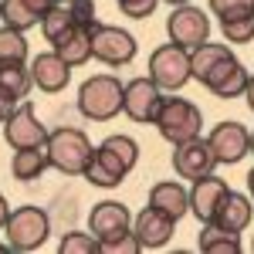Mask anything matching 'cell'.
<instances>
[{"instance_id": "16", "label": "cell", "mask_w": 254, "mask_h": 254, "mask_svg": "<svg viewBox=\"0 0 254 254\" xmlns=\"http://www.w3.org/2000/svg\"><path fill=\"white\" fill-rule=\"evenodd\" d=\"M231 193V187H227V180H220V176L207 173L193 180V190H190V214L200 220V224H210L217 217V207H220V200Z\"/></svg>"}, {"instance_id": "22", "label": "cell", "mask_w": 254, "mask_h": 254, "mask_svg": "<svg viewBox=\"0 0 254 254\" xmlns=\"http://www.w3.org/2000/svg\"><path fill=\"white\" fill-rule=\"evenodd\" d=\"M51 166V156H48V142L44 146H27V149H14V159H10V173L20 183H31V180H41V173Z\"/></svg>"}, {"instance_id": "29", "label": "cell", "mask_w": 254, "mask_h": 254, "mask_svg": "<svg viewBox=\"0 0 254 254\" xmlns=\"http://www.w3.org/2000/svg\"><path fill=\"white\" fill-rule=\"evenodd\" d=\"M58 251L61 254H95V251H102V241H98L92 231H88V234H85V231H71V234L61 237Z\"/></svg>"}, {"instance_id": "39", "label": "cell", "mask_w": 254, "mask_h": 254, "mask_svg": "<svg viewBox=\"0 0 254 254\" xmlns=\"http://www.w3.org/2000/svg\"><path fill=\"white\" fill-rule=\"evenodd\" d=\"M58 3H68V0H58Z\"/></svg>"}, {"instance_id": "32", "label": "cell", "mask_w": 254, "mask_h": 254, "mask_svg": "<svg viewBox=\"0 0 254 254\" xmlns=\"http://www.w3.org/2000/svg\"><path fill=\"white\" fill-rule=\"evenodd\" d=\"M55 3H58V0H27V7H31V10H34L38 17H44V14H48V10H51Z\"/></svg>"}, {"instance_id": "24", "label": "cell", "mask_w": 254, "mask_h": 254, "mask_svg": "<svg viewBox=\"0 0 254 254\" xmlns=\"http://www.w3.org/2000/svg\"><path fill=\"white\" fill-rule=\"evenodd\" d=\"M241 237L234 231H224L217 224H203L200 231V251L203 254H241Z\"/></svg>"}, {"instance_id": "3", "label": "cell", "mask_w": 254, "mask_h": 254, "mask_svg": "<svg viewBox=\"0 0 254 254\" xmlns=\"http://www.w3.org/2000/svg\"><path fill=\"white\" fill-rule=\"evenodd\" d=\"M126 85L116 75H92L78 88V112L92 122H109L122 112Z\"/></svg>"}, {"instance_id": "38", "label": "cell", "mask_w": 254, "mask_h": 254, "mask_svg": "<svg viewBox=\"0 0 254 254\" xmlns=\"http://www.w3.org/2000/svg\"><path fill=\"white\" fill-rule=\"evenodd\" d=\"M0 126H3V112H0Z\"/></svg>"}, {"instance_id": "10", "label": "cell", "mask_w": 254, "mask_h": 254, "mask_svg": "<svg viewBox=\"0 0 254 254\" xmlns=\"http://www.w3.org/2000/svg\"><path fill=\"white\" fill-rule=\"evenodd\" d=\"M166 34H170L173 44L193 51L196 44H203V41L210 38V17L200 7H190V3L173 7V14L166 17Z\"/></svg>"}, {"instance_id": "36", "label": "cell", "mask_w": 254, "mask_h": 254, "mask_svg": "<svg viewBox=\"0 0 254 254\" xmlns=\"http://www.w3.org/2000/svg\"><path fill=\"white\" fill-rule=\"evenodd\" d=\"M166 3H173V7H183V3H190V0H166Z\"/></svg>"}, {"instance_id": "20", "label": "cell", "mask_w": 254, "mask_h": 254, "mask_svg": "<svg viewBox=\"0 0 254 254\" xmlns=\"http://www.w3.org/2000/svg\"><path fill=\"white\" fill-rule=\"evenodd\" d=\"M149 207H156L163 214H170L173 220H180L183 214H190V193L176 180H163L149 190Z\"/></svg>"}, {"instance_id": "11", "label": "cell", "mask_w": 254, "mask_h": 254, "mask_svg": "<svg viewBox=\"0 0 254 254\" xmlns=\"http://www.w3.org/2000/svg\"><path fill=\"white\" fill-rule=\"evenodd\" d=\"M163 105V88L153 78H132L126 81V98H122V112L139 122V126H149L156 122V112Z\"/></svg>"}, {"instance_id": "30", "label": "cell", "mask_w": 254, "mask_h": 254, "mask_svg": "<svg viewBox=\"0 0 254 254\" xmlns=\"http://www.w3.org/2000/svg\"><path fill=\"white\" fill-rule=\"evenodd\" d=\"M156 3L159 0H119V10H122L126 17H132V20H146L156 10Z\"/></svg>"}, {"instance_id": "8", "label": "cell", "mask_w": 254, "mask_h": 254, "mask_svg": "<svg viewBox=\"0 0 254 254\" xmlns=\"http://www.w3.org/2000/svg\"><path fill=\"white\" fill-rule=\"evenodd\" d=\"M88 231L102 241V251H105V248L116 244L119 237H126L132 231V214L119 200H102V203L92 207V214H88Z\"/></svg>"}, {"instance_id": "26", "label": "cell", "mask_w": 254, "mask_h": 254, "mask_svg": "<svg viewBox=\"0 0 254 254\" xmlns=\"http://www.w3.org/2000/svg\"><path fill=\"white\" fill-rule=\"evenodd\" d=\"M0 20L7 27H17V31H27V27L41 24V17L27 7V0H0Z\"/></svg>"}, {"instance_id": "27", "label": "cell", "mask_w": 254, "mask_h": 254, "mask_svg": "<svg viewBox=\"0 0 254 254\" xmlns=\"http://www.w3.org/2000/svg\"><path fill=\"white\" fill-rule=\"evenodd\" d=\"M71 27H75V17L68 14V7H64V3H55V7L41 17V34H44L48 44H55V41H58L64 31H71Z\"/></svg>"}, {"instance_id": "33", "label": "cell", "mask_w": 254, "mask_h": 254, "mask_svg": "<svg viewBox=\"0 0 254 254\" xmlns=\"http://www.w3.org/2000/svg\"><path fill=\"white\" fill-rule=\"evenodd\" d=\"M244 98H248V109L254 112V75L248 78V88H244Z\"/></svg>"}, {"instance_id": "25", "label": "cell", "mask_w": 254, "mask_h": 254, "mask_svg": "<svg viewBox=\"0 0 254 254\" xmlns=\"http://www.w3.org/2000/svg\"><path fill=\"white\" fill-rule=\"evenodd\" d=\"M27 61V41H24V31L17 27H0V68L7 64H24Z\"/></svg>"}, {"instance_id": "13", "label": "cell", "mask_w": 254, "mask_h": 254, "mask_svg": "<svg viewBox=\"0 0 254 254\" xmlns=\"http://www.w3.org/2000/svg\"><path fill=\"white\" fill-rule=\"evenodd\" d=\"M207 142H210V149H214L217 163H227V166L241 163V159L251 153V132H248L241 122H220V126H214L210 136H207Z\"/></svg>"}, {"instance_id": "1", "label": "cell", "mask_w": 254, "mask_h": 254, "mask_svg": "<svg viewBox=\"0 0 254 254\" xmlns=\"http://www.w3.org/2000/svg\"><path fill=\"white\" fill-rule=\"evenodd\" d=\"M139 163V142L132 136H109L102 146H95V156L85 170V180L92 187H119Z\"/></svg>"}, {"instance_id": "31", "label": "cell", "mask_w": 254, "mask_h": 254, "mask_svg": "<svg viewBox=\"0 0 254 254\" xmlns=\"http://www.w3.org/2000/svg\"><path fill=\"white\" fill-rule=\"evenodd\" d=\"M210 10L217 17H234V14L254 10V0H210Z\"/></svg>"}, {"instance_id": "19", "label": "cell", "mask_w": 254, "mask_h": 254, "mask_svg": "<svg viewBox=\"0 0 254 254\" xmlns=\"http://www.w3.org/2000/svg\"><path fill=\"white\" fill-rule=\"evenodd\" d=\"M251 214H254L251 196L234 193V190H231V193L220 200V207H217V217L210 220V224L224 227V231H234V234H241V231L251 224Z\"/></svg>"}, {"instance_id": "4", "label": "cell", "mask_w": 254, "mask_h": 254, "mask_svg": "<svg viewBox=\"0 0 254 254\" xmlns=\"http://www.w3.org/2000/svg\"><path fill=\"white\" fill-rule=\"evenodd\" d=\"M159 129V136L166 139V142H187V139H196L200 136V126H203V116H200V109H196L193 102H187V98H166L163 95V105H159L156 112V122H153Z\"/></svg>"}, {"instance_id": "17", "label": "cell", "mask_w": 254, "mask_h": 254, "mask_svg": "<svg viewBox=\"0 0 254 254\" xmlns=\"http://www.w3.org/2000/svg\"><path fill=\"white\" fill-rule=\"evenodd\" d=\"M248 78H251L248 68H244L237 58H227V61H220V64H217L200 85H203L210 95H217V98H237V95H244Z\"/></svg>"}, {"instance_id": "21", "label": "cell", "mask_w": 254, "mask_h": 254, "mask_svg": "<svg viewBox=\"0 0 254 254\" xmlns=\"http://www.w3.org/2000/svg\"><path fill=\"white\" fill-rule=\"evenodd\" d=\"M55 51H58L61 58L71 64V68L85 64V61L92 58V27H85V24H75L71 31H64V34L55 41Z\"/></svg>"}, {"instance_id": "28", "label": "cell", "mask_w": 254, "mask_h": 254, "mask_svg": "<svg viewBox=\"0 0 254 254\" xmlns=\"http://www.w3.org/2000/svg\"><path fill=\"white\" fill-rule=\"evenodd\" d=\"M220 31L231 44H248L254 41V10L234 14V17H220Z\"/></svg>"}, {"instance_id": "7", "label": "cell", "mask_w": 254, "mask_h": 254, "mask_svg": "<svg viewBox=\"0 0 254 254\" xmlns=\"http://www.w3.org/2000/svg\"><path fill=\"white\" fill-rule=\"evenodd\" d=\"M92 58H98L109 68H122L136 58V38L116 24H98L92 27Z\"/></svg>"}, {"instance_id": "6", "label": "cell", "mask_w": 254, "mask_h": 254, "mask_svg": "<svg viewBox=\"0 0 254 254\" xmlns=\"http://www.w3.org/2000/svg\"><path fill=\"white\" fill-rule=\"evenodd\" d=\"M149 78L156 81L163 92H180L187 81L193 78L190 75V51L180 48V44H163L149 55Z\"/></svg>"}, {"instance_id": "15", "label": "cell", "mask_w": 254, "mask_h": 254, "mask_svg": "<svg viewBox=\"0 0 254 254\" xmlns=\"http://www.w3.org/2000/svg\"><path fill=\"white\" fill-rule=\"evenodd\" d=\"M31 78L38 85L41 92H48V95H58L68 88V81H71V64L61 58L58 51L51 48V51H41L38 58H31Z\"/></svg>"}, {"instance_id": "2", "label": "cell", "mask_w": 254, "mask_h": 254, "mask_svg": "<svg viewBox=\"0 0 254 254\" xmlns=\"http://www.w3.org/2000/svg\"><path fill=\"white\" fill-rule=\"evenodd\" d=\"M48 156H51V170H58L64 176H85L88 163L95 156V146L81 129L61 126L48 136Z\"/></svg>"}, {"instance_id": "18", "label": "cell", "mask_w": 254, "mask_h": 254, "mask_svg": "<svg viewBox=\"0 0 254 254\" xmlns=\"http://www.w3.org/2000/svg\"><path fill=\"white\" fill-rule=\"evenodd\" d=\"M31 85H34L31 68H24V64H7V68H0V112H3V119L27 98Z\"/></svg>"}, {"instance_id": "12", "label": "cell", "mask_w": 254, "mask_h": 254, "mask_svg": "<svg viewBox=\"0 0 254 254\" xmlns=\"http://www.w3.org/2000/svg\"><path fill=\"white\" fill-rule=\"evenodd\" d=\"M217 166V156L214 149H210V142L207 139H187V142H180L173 146V170L176 176H183V180H200V176L214 173Z\"/></svg>"}, {"instance_id": "5", "label": "cell", "mask_w": 254, "mask_h": 254, "mask_svg": "<svg viewBox=\"0 0 254 254\" xmlns=\"http://www.w3.org/2000/svg\"><path fill=\"white\" fill-rule=\"evenodd\" d=\"M3 234H7V244L14 251H38L51 234V220L41 207H17L7 217Z\"/></svg>"}, {"instance_id": "34", "label": "cell", "mask_w": 254, "mask_h": 254, "mask_svg": "<svg viewBox=\"0 0 254 254\" xmlns=\"http://www.w3.org/2000/svg\"><path fill=\"white\" fill-rule=\"evenodd\" d=\"M7 217H10V207H7V200H3V193H0V231H3Z\"/></svg>"}, {"instance_id": "37", "label": "cell", "mask_w": 254, "mask_h": 254, "mask_svg": "<svg viewBox=\"0 0 254 254\" xmlns=\"http://www.w3.org/2000/svg\"><path fill=\"white\" fill-rule=\"evenodd\" d=\"M251 153H254V132H251Z\"/></svg>"}, {"instance_id": "14", "label": "cell", "mask_w": 254, "mask_h": 254, "mask_svg": "<svg viewBox=\"0 0 254 254\" xmlns=\"http://www.w3.org/2000/svg\"><path fill=\"white\" fill-rule=\"evenodd\" d=\"M176 231V220L170 214H163L156 207H146L132 217V234H136L139 248L142 251H156V248H166L170 237Z\"/></svg>"}, {"instance_id": "9", "label": "cell", "mask_w": 254, "mask_h": 254, "mask_svg": "<svg viewBox=\"0 0 254 254\" xmlns=\"http://www.w3.org/2000/svg\"><path fill=\"white\" fill-rule=\"evenodd\" d=\"M48 136H51V132L44 129V122L38 119V112H34V105H31V102H20L17 109L3 119V139H7V146H10V149L44 146Z\"/></svg>"}, {"instance_id": "23", "label": "cell", "mask_w": 254, "mask_h": 254, "mask_svg": "<svg viewBox=\"0 0 254 254\" xmlns=\"http://www.w3.org/2000/svg\"><path fill=\"white\" fill-rule=\"evenodd\" d=\"M227 58H234V51H231L227 44H210V41H203V44H196L193 51H190V75H193L196 81H203L220 61H227Z\"/></svg>"}, {"instance_id": "35", "label": "cell", "mask_w": 254, "mask_h": 254, "mask_svg": "<svg viewBox=\"0 0 254 254\" xmlns=\"http://www.w3.org/2000/svg\"><path fill=\"white\" fill-rule=\"evenodd\" d=\"M248 193H251V200H254V170L248 173Z\"/></svg>"}]
</instances>
